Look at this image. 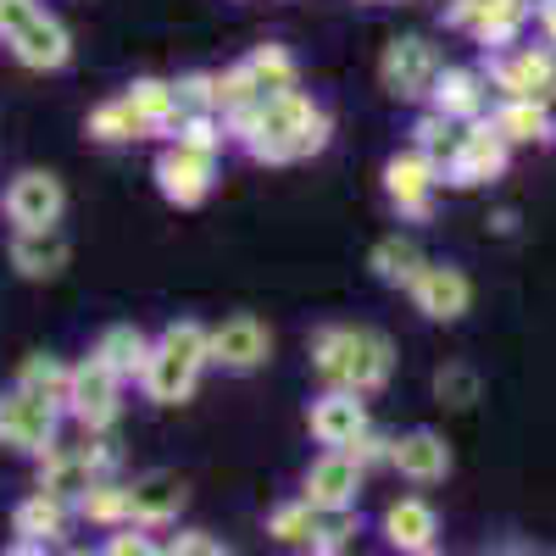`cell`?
Masks as SVG:
<instances>
[{"label": "cell", "instance_id": "obj_23", "mask_svg": "<svg viewBox=\"0 0 556 556\" xmlns=\"http://www.w3.org/2000/svg\"><path fill=\"white\" fill-rule=\"evenodd\" d=\"M523 17H529V0H479V17H473L468 34L479 45H490V51H501L506 39H518Z\"/></svg>", "mask_w": 556, "mask_h": 556}, {"label": "cell", "instance_id": "obj_4", "mask_svg": "<svg viewBox=\"0 0 556 556\" xmlns=\"http://www.w3.org/2000/svg\"><path fill=\"white\" fill-rule=\"evenodd\" d=\"M412 301H417V312L424 317H434V323H456L462 312H468V301H473V290H468V278H462L456 267H417L412 273Z\"/></svg>", "mask_w": 556, "mask_h": 556}, {"label": "cell", "instance_id": "obj_37", "mask_svg": "<svg viewBox=\"0 0 556 556\" xmlns=\"http://www.w3.org/2000/svg\"><path fill=\"white\" fill-rule=\"evenodd\" d=\"M162 556H223V545L206 529H184V534H173V545Z\"/></svg>", "mask_w": 556, "mask_h": 556}, {"label": "cell", "instance_id": "obj_36", "mask_svg": "<svg viewBox=\"0 0 556 556\" xmlns=\"http://www.w3.org/2000/svg\"><path fill=\"white\" fill-rule=\"evenodd\" d=\"M34 17H45L34 0H0V39H17Z\"/></svg>", "mask_w": 556, "mask_h": 556}, {"label": "cell", "instance_id": "obj_35", "mask_svg": "<svg viewBox=\"0 0 556 556\" xmlns=\"http://www.w3.org/2000/svg\"><path fill=\"white\" fill-rule=\"evenodd\" d=\"M351 540H356V518H351V513H334V523L317 529V551H323V556H340Z\"/></svg>", "mask_w": 556, "mask_h": 556}, {"label": "cell", "instance_id": "obj_18", "mask_svg": "<svg viewBox=\"0 0 556 556\" xmlns=\"http://www.w3.org/2000/svg\"><path fill=\"white\" fill-rule=\"evenodd\" d=\"M351 362H356V329H323L312 340V367L329 390H345L351 384Z\"/></svg>", "mask_w": 556, "mask_h": 556}, {"label": "cell", "instance_id": "obj_22", "mask_svg": "<svg viewBox=\"0 0 556 556\" xmlns=\"http://www.w3.org/2000/svg\"><path fill=\"white\" fill-rule=\"evenodd\" d=\"M484 106V78L468 73V67H451L434 78V112L440 117H479Z\"/></svg>", "mask_w": 556, "mask_h": 556}, {"label": "cell", "instance_id": "obj_19", "mask_svg": "<svg viewBox=\"0 0 556 556\" xmlns=\"http://www.w3.org/2000/svg\"><path fill=\"white\" fill-rule=\"evenodd\" d=\"M12 262H17L28 278H51V273H62V262H67V240L56 235V228H23L17 245H12Z\"/></svg>", "mask_w": 556, "mask_h": 556}, {"label": "cell", "instance_id": "obj_40", "mask_svg": "<svg viewBox=\"0 0 556 556\" xmlns=\"http://www.w3.org/2000/svg\"><path fill=\"white\" fill-rule=\"evenodd\" d=\"M540 23H545V34H551V45H556V0H545V7H540Z\"/></svg>", "mask_w": 556, "mask_h": 556}, {"label": "cell", "instance_id": "obj_29", "mask_svg": "<svg viewBox=\"0 0 556 556\" xmlns=\"http://www.w3.org/2000/svg\"><path fill=\"white\" fill-rule=\"evenodd\" d=\"M78 513H84L89 523H128V490L96 479V484L78 495Z\"/></svg>", "mask_w": 556, "mask_h": 556}, {"label": "cell", "instance_id": "obj_43", "mask_svg": "<svg viewBox=\"0 0 556 556\" xmlns=\"http://www.w3.org/2000/svg\"><path fill=\"white\" fill-rule=\"evenodd\" d=\"M73 556H89V551H73Z\"/></svg>", "mask_w": 556, "mask_h": 556}, {"label": "cell", "instance_id": "obj_20", "mask_svg": "<svg viewBox=\"0 0 556 556\" xmlns=\"http://www.w3.org/2000/svg\"><path fill=\"white\" fill-rule=\"evenodd\" d=\"M12 51L23 67H62L67 62V34L56 17H34L17 39H12Z\"/></svg>", "mask_w": 556, "mask_h": 556}, {"label": "cell", "instance_id": "obj_5", "mask_svg": "<svg viewBox=\"0 0 556 556\" xmlns=\"http://www.w3.org/2000/svg\"><path fill=\"white\" fill-rule=\"evenodd\" d=\"M501 167H506V139H501L495 123H479L473 134H462L456 151L445 156L451 184H484V178H495Z\"/></svg>", "mask_w": 556, "mask_h": 556}, {"label": "cell", "instance_id": "obj_2", "mask_svg": "<svg viewBox=\"0 0 556 556\" xmlns=\"http://www.w3.org/2000/svg\"><path fill=\"white\" fill-rule=\"evenodd\" d=\"M117 374L101 362V356H89L84 367H73V379H67V406L84 417V429H106L112 417H117Z\"/></svg>", "mask_w": 556, "mask_h": 556}, {"label": "cell", "instance_id": "obj_15", "mask_svg": "<svg viewBox=\"0 0 556 556\" xmlns=\"http://www.w3.org/2000/svg\"><path fill=\"white\" fill-rule=\"evenodd\" d=\"M390 367H395V345L379 329H356V362H351V395H374L390 384Z\"/></svg>", "mask_w": 556, "mask_h": 556}, {"label": "cell", "instance_id": "obj_13", "mask_svg": "<svg viewBox=\"0 0 556 556\" xmlns=\"http://www.w3.org/2000/svg\"><path fill=\"white\" fill-rule=\"evenodd\" d=\"M384 534H390V545L395 551H429L434 545V534H440V518H434V506L429 501H417V495H406V501H395L390 513H384Z\"/></svg>", "mask_w": 556, "mask_h": 556}, {"label": "cell", "instance_id": "obj_27", "mask_svg": "<svg viewBox=\"0 0 556 556\" xmlns=\"http://www.w3.org/2000/svg\"><path fill=\"white\" fill-rule=\"evenodd\" d=\"M245 67H251V78L262 84V96H290V89H295V62L278 51V45H262Z\"/></svg>", "mask_w": 556, "mask_h": 556}, {"label": "cell", "instance_id": "obj_24", "mask_svg": "<svg viewBox=\"0 0 556 556\" xmlns=\"http://www.w3.org/2000/svg\"><path fill=\"white\" fill-rule=\"evenodd\" d=\"M96 356H101V362L112 367L117 379H128V374H146V362H151V345H146V334H139V329H128V323H117V329H106V334H101Z\"/></svg>", "mask_w": 556, "mask_h": 556}, {"label": "cell", "instance_id": "obj_25", "mask_svg": "<svg viewBox=\"0 0 556 556\" xmlns=\"http://www.w3.org/2000/svg\"><path fill=\"white\" fill-rule=\"evenodd\" d=\"M67 367L62 362H51V356H34V362H23V379H17V390H28V395H39V401H51V406H62L67 401Z\"/></svg>", "mask_w": 556, "mask_h": 556}, {"label": "cell", "instance_id": "obj_21", "mask_svg": "<svg viewBox=\"0 0 556 556\" xmlns=\"http://www.w3.org/2000/svg\"><path fill=\"white\" fill-rule=\"evenodd\" d=\"M17 534H23V545H45V540H62L67 534V501L62 495H28L23 506H17Z\"/></svg>", "mask_w": 556, "mask_h": 556}, {"label": "cell", "instance_id": "obj_26", "mask_svg": "<svg viewBox=\"0 0 556 556\" xmlns=\"http://www.w3.org/2000/svg\"><path fill=\"white\" fill-rule=\"evenodd\" d=\"M317 529H323V513L312 501H295V506H278L273 513V540H285V545H317Z\"/></svg>", "mask_w": 556, "mask_h": 556}, {"label": "cell", "instance_id": "obj_10", "mask_svg": "<svg viewBox=\"0 0 556 556\" xmlns=\"http://www.w3.org/2000/svg\"><path fill=\"white\" fill-rule=\"evenodd\" d=\"M312 434L329 445V451H345L356 434H367V406H362V395L329 390V395L312 406Z\"/></svg>", "mask_w": 556, "mask_h": 556}, {"label": "cell", "instance_id": "obj_30", "mask_svg": "<svg viewBox=\"0 0 556 556\" xmlns=\"http://www.w3.org/2000/svg\"><path fill=\"white\" fill-rule=\"evenodd\" d=\"M374 267H379V278H384V285H412V273L424 267V256H417V245H412V240L390 235V240L374 251Z\"/></svg>", "mask_w": 556, "mask_h": 556}, {"label": "cell", "instance_id": "obj_32", "mask_svg": "<svg viewBox=\"0 0 556 556\" xmlns=\"http://www.w3.org/2000/svg\"><path fill=\"white\" fill-rule=\"evenodd\" d=\"M162 351L178 356V362H190V367H206L212 362V334L201 329V323H173V329L162 334Z\"/></svg>", "mask_w": 556, "mask_h": 556}, {"label": "cell", "instance_id": "obj_34", "mask_svg": "<svg viewBox=\"0 0 556 556\" xmlns=\"http://www.w3.org/2000/svg\"><path fill=\"white\" fill-rule=\"evenodd\" d=\"M412 134H417V156H440V151L451 156V151H456V139H451V117H440V112H429Z\"/></svg>", "mask_w": 556, "mask_h": 556}, {"label": "cell", "instance_id": "obj_8", "mask_svg": "<svg viewBox=\"0 0 556 556\" xmlns=\"http://www.w3.org/2000/svg\"><path fill=\"white\" fill-rule=\"evenodd\" d=\"M156 178H162V195H167V201L195 206V201L212 190V156H206V151H190V146H173V151L156 162Z\"/></svg>", "mask_w": 556, "mask_h": 556}, {"label": "cell", "instance_id": "obj_9", "mask_svg": "<svg viewBox=\"0 0 556 556\" xmlns=\"http://www.w3.org/2000/svg\"><path fill=\"white\" fill-rule=\"evenodd\" d=\"M7 212L17 228H51L62 217V184L51 173H23L7 190Z\"/></svg>", "mask_w": 556, "mask_h": 556}, {"label": "cell", "instance_id": "obj_3", "mask_svg": "<svg viewBox=\"0 0 556 556\" xmlns=\"http://www.w3.org/2000/svg\"><path fill=\"white\" fill-rule=\"evenodd\" d=\"M356 484H362L356 456L351 451H323L312 468H306V495L301 501H312L317 513H351Z\"/></svg>", "mask_w": 556, "mask_h": 556}, {"label": "cell", "instance_id": "obj_17", "mask_svg": "<svg viewBox=\"0 0 556 556\" xmlns=\"http://www.w3.org/2000/svg\"><path fill=\"white\" fill-rule=\"evenodd\" d=\"M146 395L151 401H162V406H178V401H190L195 395V379H201V367H190V362H178V356H167L162 345L151 351V362H146Z\"/></svg>", "mask_w": 556, "mask_h": 556}, {"label": "cell", "instance_id": "obj_1", "mask_svg": "<svg viewBox=\"0 0 556 556\" xmlns=\"http://www.w3.org/2000/svg\"><path fill=\"white\" fill-rule=\"evenodd\" d=\"M51 434H56V406L39 401L28 390H12L0 401V440L17 445V451H51Z\"/></svg>", "mask_w": 556, "mask_h": 556}, {"label": "cell", "instance_id": "obj_16", "mask_svg": "<svg viewBox=\"0 0 556 556\" xmlns=\"http://www.w3.org/2000/svg\"><path fill=\"white\" fill-rule=\"evenodd\" d=\"M490 73H495V84L506 89V101H540L545 89L556 84V67H551L545 51H523V56H513V62H495Z\"/></svg>", "mask_w": 556, "mask_h": 556}, {"label": "cell", "instance_id": "obj_33", "mask_svg": "<svg viewBox=\"0 0 556 556\" xmlns=\"http://www.w3.org/2000/svg\"><path fill=\"white\" fill-rule=\"evenodd\" d=\"M89 134H96V139H139V134H151V128L139 123V112L128 101H112V106H101L96 117H89Z\"/></svg>", "mask_w": 556, "mask_h": 556}, {"label": "cell", "instance_id": "obj_7", "mask_svg": "<svg viewBox=\"0 0 556 556\" xmlns=\"http://www.w3.org/2000/svg\"><path fill=\"white\" fill-rule=\"evenodd\" d=\"M434 45L429 39H395L390 51H384V89L390 96H401V101H412V96H424V89L434 84Z\"/></svg>", "mask_w": 556, "mask_h": 556}, {"label": "cell", "instance_id": "obj_42", "mask_svg": "<svg viewBox=\"0 0 556 556\" xmlns=\"http://www.w3.org/2000/svg\"><path fill=\"white\" fill-rule=\"evenodd\" d=\"M412 556H440V551H434V545H429V551H412Z\"/></svg>", "mask_w": 556, "mask_h": 556}, {"label": "cell", "instance_id": "obj_14", "mask_svg": "<svg viewBox=\"0 0 556 556\" xmlns=\"http://www.w3.org/2000/svg\"><path fill=\"white\" fill-rule=\"evenodd\" d=\"M184 506V484L173 473H146L139 484H128V523H167Z\"/></svg>", "mask_w": 556, "mask_h": 556}, {"label": "cell", "instance_id": "obj_41", "mask_svg": "<svg viewBox=\"0 0 556 556\" xmlns=\"http://www.w3.org/2000/svg\"><path fill=\"white\" fill-rule=\"evenodd\" d=\"M12 556H39V545H17V551H12Z\"/></svg>", "mask_w": 556, "mask_h": 556}, {"label": "cell", "instance_id": "obj_31", "mask_svg": "<svg viewBox=\"0 0 556 556\" xmlns=\"http://www.w3.org/2000/svg\"><path fill=\"white\" fill-rule=\"evenodd\" d=\"M434 395L445 401V406H473L479 395H484V384H479V374L468 362H445L440 374H434Z\"/></svg>", "mask_w": 556, "mask_h": 556}, {"label": "cell", "instance_id": "obj_38", "mask_svg": "<svg viewBox=\"0 0 556 556\" xmlns=\"http://www.w3.org/2000/svg\"><path fill=\"white\" fill-rule=\"evenodd\" d=\"M390 445H395V440H384V434H356V440H351L345 451L356 456V468L367 473V468H374V462H390Z\"/></svg>", "mask_w": 556, "mask_h": 556}, {"label": "cell", "instance_id": "obj_28", "mask_svg": "<svg viewBox=\"0 0 556 556\" xmlns=\"http://www.w3.org/2000/svg\"><path fill=\"white\" fill-rule=\"evenodd\" d=\"M495 128H501L506 146H513V139H518V146H529V139H545V134H551L540 101H506V112L495 117Z\"/></svg>", "mask_w": 556, "mask_h": 556}, {"label": "cell", "instance_id": "obj_6", "mask_svg": "<svg viewBox=\"0 0 556 556\" xmlns=\"http://www.w3.org/2000/svg\"><path fill=\"white\" fill-rule=\"evenodd\" d=\"M267 351H273V334L256 317H228L223 329H212V362L228 367V374H251V367L267 362Z\"/></svg>", "mask_w": 556, "mask_h": 556}, {"label": "cell", "instance_id": "obj_11", "mask_svg": "<svg viewBox=\"0 0 556 556\" xmlns=\"http://www.w3.org/2000/svg\"><path fill=\"white\" fill-rule=\"evenodd\" d=\"M390 468H401L412 484H440V479L451 473V451H445L440 434L412 429V434H401V440L390 445Z\"/></svg>", "mask_w": 556, "mask_h": 556}, {"label": "cell", "instance_id": "obj_12", "mask_svg": "<svg viewBox=\"0 0 556 556\" xmlns=\"http://www.w3.org/2000/svg\"><path fill=\"white\" fill-rule=\"evenodd\" d=\"M429 184H434V162L429 156H395L390 167H384V190H390V201L401 206V212H412V217H429Z\"/></svg>", "mask_w": 556, "mask_h": 556}, {"label": "cell", "instance_id": "obj_39", "mask_svg": "<svg viewBox=\"0 0 556 556\" xmlns=\"http://www.w3.org/2000/svg\"><path fill=\"white\" fill-rule=\"evenodd\" d=\"M106 556H162V545H151L146 534H112V545H106Z\"/></svg>", "mask_w": 556, "mask_h": 556}]
</instances>
